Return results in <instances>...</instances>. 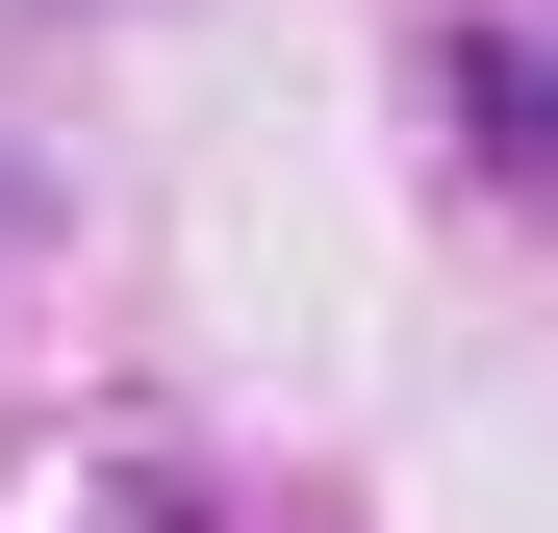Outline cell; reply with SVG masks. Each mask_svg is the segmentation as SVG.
<instances>
[{"instance_id": "6da1fadb", "label": "cell", "mask_w": 558, "mask_h": 533, "mask_svg": "<svg viewBox=\"0 0 558 533\" xmlns=\"http://www.w3.org/2000/svg\"><path fill=\"white\" fill-rule=\"evenodd\" d=\"M483 128H508V153H558V51H483Z\"/></svg>"}]
</instances>
